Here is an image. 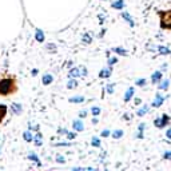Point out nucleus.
<instances>
[{"label": "nucleus", "instance_id": "f257e3e1", "mask_svg": "<svg viewBox=\"0 0 171 171\" xmlns=\"http://www.w3.org/2000/svg\"><path fill=\"white\" fill-rule=\"evenodd\" d=\"M17 87H16V82L12 78H5V79L0 80V95L2 96H7L11 95L14 92H16Z\"/></svg>", "mask_w": 171, "mask_h": 171}, {"label": "nucleus", "instance_id": "f03ea898", "mask_svg": "<svg viewBox=\"0 0 171 171\" xmlns=\"http://www.w3.org/2000/svg\"><path fill=\"white\" fill-rule=\"evenodd\" d=\"M160 27L164 30H171V10L170 11H160Z\"/></svg>", "mask_w": 171, "mask_h": 171}, {"label": "nucleus", "instance_id": "7c9ffc66", "mask_svg": "<svg viewBox=\"0 0 171 171\" xmlns=\"http://www.w3.org/2000/svg\"><path fill=\"white\" fill-rule=\"evenodd\" d=\"M107 92L108 94H112L114 92V84H108L107 86Z\"/></svg>", "mask_w": 171, "mask_h": 171}, {"label": "nucleus", "instance_id": "412c9836", "mask_svg": "<svg viewBox=\"0 0 171 171\" xmlns=\"http://www.w3.org/2000/svg\"><path fill=\"white\" fill-rule=\"evenodd\" d=\"M147 112H148V107H147V106H144V107H142L141 110H138V115H139V116H143V115L147 114Z\"/></svg>", "mask_w": 171, "mask_h": 171}, {"label": "nucleus", "instance_id": "20e7f679", "mask_svg": "<svg viewBox=\"0 0 171 171\" xmlns=\"http://www.w3.org/2000/svg\"><path fill=\"white\" fill-rule=\"evenodd\" d=\"M160 80H162V72H160V71H157V72L152 74V76H151V82L154 83V84H155V83H159Z\"/></svg>", "mask_w": 171, "mask_h": 171}, {"label": "nucleus", "instance_id": "6ab92c4d", "mask_svg": "<svg viewBox=\"0 0 171 171\" xmlns=\"http://www.w3.org/2000/svg\"><path fill=\"white\" fill-rule=\"evenodd\" d=\"M169 84H170L169 80H162V82L159 83V88L160 90H167L169 88Z\"/></svg>", "mask_w": 171, "mask_h": 171}, {"label": "nucleus", "instance_id": "2f4dec72", "mask_svg": "<svg viewBox=\"0 0 171 171\" xmlns=\"http://www.w3.org/2000/svg\"><path fill=\"white\" fill-rule=\"evenodd\" d=\"M86 75H87V70L84 67H82L80 68V76H86Z\"/></svg>", "mask_w": 171, "mask_h": 171}, {"label": "nucleus", "instance_id": "c9c22d12", "mask_svg": "<svg viewBox=\"0 0 171 171\" xmlns=\"http://www.w3.org/2000/svg\"><path fill=\"white\" fill-rule=\"evenodd\" d=\"M110 135V131H108V130H104L103 132H102V136H103V138H106V136H108Z\"/></svg>", "mask_w": 171, "mask_h": 171}, {"label": "nucleus", "instance_id": "bb28decb", "mask_svg": "<svg viewBox=\"0 0 171 171\" xmlns=\"http://www.w3.org/2000/svg\"><path fill=\"white\" fill-rule=\"evenodd\" d=\"M143 128H146V124H144V123H141V124H139V134H138V138H142Z\"/></svg>", "mask_w": 171, "mask_h": 171}, {"label": "nucleus", "instance_id": "ddd939ff", "mask_svg": "<svg viewBox=\"0 0 171 171\" xmlns=\"http://www.w3.org/2000/svg\"><path fill=\"white\" fill-rule=\"evenodd\" d=\"M132 95H134V87H130L128 91H127L126 95H124V102H128L130 99L132 98Z\"/></svg>", "mask_w": 171, "mask_h": 171}, {"label": "nucleus", "instance_id": "7ed1b4c3", "mask_svg": "<svg viewBox=\"0 0 171 171\" xmlns=\"http://www.w3.org/2000/svg\"><path fill=\"white\" fill-rule=\"evenodd\" d=\"M169 122H170L169 115L164 114L163 116H162V119H155V120H154V124H155L157 127H159V128H163V127L166 126V124L169 123Z\"/></svg>", "mask_w": 171, "mask_h": 171}, {"label": "nucleus", "instance_id": "f704fd0d", "mask_svg": "<svg viewBox=\"0 0 171 171\" xmlns=\"http://www.w3.org/2000/svg\"><path fill=\"white\" fill-rule=\"evenodd\" d=\"M66 134H67L68 139H74V138H75V134H74V132H66Z\"/></svg>", "mask_w": 171, "mask_h": 171}, {"label": "nucleus", "instance_id": "2eb2a0df", "mask_svg": "<svg viewBox=\"0 0 171 171\" xmlns=\"http://www.w3.org/2000/svg\"><path fill=\"white\" fill-rule=\"evenodd\" d=\"M11 107H12V111H14L15 114H17V115L21 114V106L19 103H14Z\"/></svg>", "mask_w": 171, "mask_h": 171}, {"label": "nucleus", "instance_id": "393cba45", "mask_svg": "<svg viewBox=\"0 0 171 171\" xmlns=\"http://www.w3.org/2000/svg\"><path fill=\"white\" fill-rule=\"evenodd\" d=\"M23 138H24V141H27V142H31V141H32V135H31L30 132H24V134H23Z\"/></svg>", "mask_w": 171, "mask_h": 171}, {"label": "nucleus", "instance_id": "b1692460", "mask_svg": "<svg viewBox=\"0 0 171 171\" xmlns=\"http://www.w3.org/2000/svg\"><path fill=\"white\" fill-rule=\"evenodd\" d=\"M92 146H94V147H99V146H100V141H99L98 138H96V136H94V138H92Z\"/></svg>", "mask_w": 171, "mask_h": 171}, {"label": "nucleus", "instance_id": "72a5a7b5", "mask_svg": "<svg viewBox=\"0 0 171 171\" xmlns=\"http://www.w3.org/2000/svg\"><path fill=\"white\" fill-rule=\"evenodd\" d=\"M116 63V58H112V59H108V64L110 66H112V64Z\"/></svg>", "mask_w": 171, "mask_h": 171}, {"label": "nucleus", "instance_id": "9b49d317", "mask_svg": "<svg viewBox=\"0 0 171 171\" xmlns=\"http://www.w3.org/2000/svg\"><path fill=\"white\" fill-rule=\"evenodd\" d=\"M99 76L100 78H110L111 76V68H104L99 72Z\"/></svg>", "mask_w": 171, "mask_h": 171}, {"label": "nucleus", "instance_id": "dca6fc26", "mask_svg": "<svg viewBox=\"0 0 171 171\" xmlns=\"http://www.w3.org/2000/svg\"><path fill=\"white\" fill-rule=\"evenodd\" d=\"M70 102L71 103H82V102H84V98L83 96H74V98H70Z\"/></svg>", "mask_w": 171, "mask_h": 171}, {"label": "nucleus", "instance_id": "473e14b6", "mask_svg": "<svg viewBox=\"0 0 171 171\" xmlns=\"http://www.w3.org/2000/svg\"><path fill=\"white\" fill-rule=\"evenodd\" d=\"M56 160L59 163H64V158L62 157V155H56Z\"/></svg>", "mask_w": 171, "mask_h": 171}, {"label": "nucleus", "instance_id": "f3484780", "mask_svg": "<svg viewBox=\"0 0 171 171\" xmlns=\"http://www.w3.org/2000/svg\"><path fill=\"white\" fill-rule=\"evenodd\" d=\"M70 76H71V78L80 76V68H72V70L70 71Z\"/></svg>", "mask_w": 171, "mask_h": 171}, {"label": "nucleus", "instance_id": "4468645a", "mask_svg": "<svg viewBox=\"0 0 171 171\" xmlns=\"http://www.w3.org/2000/svg\"><path fill=\"white\" fill-rule=\"evenodd\" d=\"M158 51H159L160 55H170V54H171V52H170V48L163 47V46H159V47H158Z\"/></svg>", "mask_w": 171, "mask_h": 171}, {"label": "nucleus", "instance_id": "c756f323", "mask_svg": "<svg viewBox=\"0 0 171 171\" xmlns=\"http://www.w3.org/2000/svg\"><path fill=\"white\" fill-rule=\"evenodd\" d=\"M146 83H147V82H146V79H139V80H136V86H146Z\"/></svg>", "mask_w": 171, "mask_h": 171}, {"label": "nucleus", "instance_id": "0eeeda50", "mask_svg": "<svg viewBox=\"0 0 171 171\" xmlns=\"http://www.w3.org/2000/svg\"><path fill=\"white\" fill-rule=\"evenodd\" d=\"M7 115V106L5 104H0V123L3 122V119Z\"/></svg>", "mask_w": 171, "mask_h": 171}, {"label": "nucleus", "instance_id": "39448f33", "mask_svg": "<svg viewBox=\"0 0 171 171\" xmlns=\"http://www.w3.org/2000/svg\"><path fill=\"white\" fill-rule=\"evenodd\" d=\"M163 100H164L163 96H160L159 94H158L157 98H155V100L152 102V107H155V108H157V107H160L162 103H163Z\"/></svg>", "mask_w": 171, "mask_h": 171}, {"label": "nucleus", "instance_id": "9d476101", "mask_svg": "<svg viewBox=\"0 0 171 171\" xmlns=\"http://www.w3.org/2000/svg\"><path fill=\"white\" fill-rule=\"evenodd\" d=\"M112 8H115V10H122V8L124 7V2L123 0H116L115 3H112Z\"/></svg>", "mask_w": 171, "mask_h": 171}, {"label": "nucleus", "instance_id": "58836bf2", "mask_svg": "<svg viewBox=\"0 0 171 171\" xmlns=\"http://www.w3.org/2000/svg\"><path fill=\"white\" fill-rule=\"evenodd\" d=\"M86 115H87V112H86V111H82V112L79 114V116H80V118H84Z\"/></svg>", "mask_w": 171, "mask_h": 171}, {"label": "nucleus", "instance_id": "6e6552de", "mask_svg": "<svg viewBox=\"0 0 171 171\" xmlns=\"http://www.w3.org/2000/svg\"><path fill=\"white\" fill-rule=\"evenodd\" d=\"M122 17H123V19H126V20H127V23H128L131 27L135 26V23H134V20L131 19V16H130V15L127 14V12H122Z\"/></svg>", "mask_w": 171, "mask_h": 171}, {"label": "nucleus", "instance_id": "f8f14e48", "mask_svg": "<svg viewBox=\"0 0 171 171\" xmlns=\"http://www.w3.org/2000/svg\"><path fill=\"white\" fill-rule=\"evenodd\" d=\"M36 40H38L39 43L44 42V33H43L42 30H36Z\"/></svg>", "mask_w": 171, "mask_h": 171}, {"label": "nucleus", "instance_id": "4be33fe9", "mask_svg": "<svg viewBox=\"0 0 171 171\" xmlns=\"http://www.w3.org/2000/svg\"><path fill=\"white\" fill-rule=\"evenodd\" d=\"M91 42H92V38L88 35V33H86V35L83 36V43H86V44H90Z\"/></svg>", "mask_w": 171, "mask_h": 171}, {"label": "nucleus", "instance_id": "aec40b11", "mask_svg": "<svg viewBox=\"0 0 171 171\" xmlns=\"http://www.w3.org/2000/svg\"><path fill=\"white\" fill-rule=\"evenodd\" d=\"M67 87H68V88H76V87H78V82H76V80H74V79L68 80Z\"/></svg>", "mask_w": 171, "mask_h": 171}, {"label": "nucleus", "instance_id": "423d86ee", "mask_svg": "<svg viewBox=\"0 0 171 171\" xmlns=\"http://www.w3.org/2000/svg\"><path fill=\"white\" fill-rule=\"evenodd\" d=\"M72 127H74V130H75V131H83V128H84L82 120H74Z\"/></svg>", "mask_w": 171, "mask_h": 171}, {"label": "nucleus", "instance_id": "c85d7f7f", "mask_svg": "<svg viewBox=\"0 0 171 171\" xmlns=\"http://www.w3.org/2000/svg\"><path fill=\"white\" fill-rule=\"evenodd\" d=\"M28 159H32V160H35V162H36V163H38V164H40V160H39V158L36 157V155H33V154H30V155H28Z\"/></svg>", "mask_w": 171, "mask_h": 171}, {"label": "nucleus", "instance_id": "cd10ccee", "mask_svg": "<svg viewBox=\"0 0 171 171\" xmlns=\"http://www.w3.org/2000/svg\"><path fill=\"white\" fill-rule=\"evenodd\" d=\"M91 112H92V115H95V116H96V115L100 114V108H99V107H92L91 108Z\"/></svg>", "mask_w": 171, "mask_h": 171}, {"label": "nucleus", "instance_id": "4c0bfd02", "mask_svg": "<svg viewBox=\"0 0 171 171\" xmlns=\"http://www.w3.org/2000/svg\"><path fill=\"white\" fill-rule=\"evenodd\" d=\"M164 158H166V159H170V158H171V152H166V154H164Z\"/></svg>", "mask_w": 171, "mask_h": 171}, {"label": "nucleus", "instance_id": "e433bc0d", "mask_svg": "<svg viewBox=\"0 0 171 171\" xmlns=\"http://www.w3.org/2000/svg\"><path fill=\"white\" fill-rule=\"evenodd\" d=\"M166 136H167L169 139H171V128H169V130L166 131Z\"/></svg>", "mask_w": 171, "mask_h": 171}, {"label": "nucleus", "instance_id": "a211bd4d", "mask_svg": "<svg viewBox=\"0 0 171 171\" xmlns=\"http://www.w3.org/2000/svg\"><path fill=\"white\" fill-rule=\"evenodd\" d=\"M123 136V130H116V131L112 132V138L114 139H119Z\"/></svg>", "mask_w": 171, "mask_h": 171}, {"label": "nucleus", "instance_id": "a878e982", "mask_svg": "<svg viewBox=\"0 0 171 171\" xmlns=\"http://www.w3.org/2000/svg\"><path fill=\"white\" fill-rule=\"evenodd\" d=\"M35 144H36V146H40V144H42V135H40V134H38V135L35 136Z\"/></svg>", "mask_w": 171, "mask_h": 171}, {"label": "nucleus", "instance_id": "1a4fd4ad", "mask_svg": "<svg viewBox=\"0 0 171 171\" xmlns=\"http://www.w3.org/2000/svg\"><path fill=\"white\" fill-rule=\"evenodd\" d=\"M42 82H43V84H44V86H48V84H51V83H52V76L49 75V74H46V75L43 76Z\"/></svg>", "mask_w": 171, "mask_h": 171}, {"label": "nucleus", "instance_id": "5701e85b", "mask_svg": "<svg viewBox=\"0 0 171 171\" xmlns=\"http://www.w3.org/2000/svg\"><path fill=\"white\" fill-rule=\"evenodd\" d=\"M112 51L116 52V54H119V55H127V51L123 48H112Z\"/></svg>", "mask_w": 171, "mask_h": 171}]
</instances>
